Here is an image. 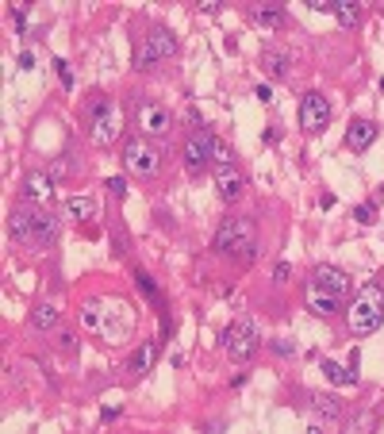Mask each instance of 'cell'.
<instances>
[{
    "label": "cell",
    "mask_w": 384,
    "mask_h": 434,
    "mask_svg": "<svg viewBox=\"0 0 384 434\" xmlns=\"http://www.w3.org/2000/svg\"><path fill=\"white\" fill-rule=\"evenodd\" d=\"M307 284L319 289V292H331V296H342V292L350 289V273H346V269H338V265H315Z\"/></svg>",
    "instance_id": "obj_11"
},
{
    "label": "cell",
    "mask_w": 384,
    "mask_h": 434,
    "mask_svg": "<svg viewBox=\"0 0 384 434\" xmlns=\"http://www.w3.org/2000/svg\"><path fill=\"white\" fill-rule=\"evenodd\" d=\"M173 54H177V39H173V31L161 27V23H154V27L143 35V43L135 46V70H150L154 62L173 58Z\"/></svg>",
    "instance_id": "obj_5"
},
{
    "label": "cell",
    "mask_w": 384,
    "mask_h": 434,
    "mask_svg": "<svg viewBox=\"0 0 384 434\" xmlns=\"http://www.w3.org/2000/svg\"><path fill=\"white\" fill-rule=\"evenodd\" d=\"M135 284H138V289H143L150 300H161V296H158V284H154L150 273H135Z\"/></svg>",
    "instance_id": "obj_28"
},
{
    "label": "cell",
    "mask_w": 384,
    "mask_h": 434,
    "mask_svg": "<svg viewBox=\"0 0 384 434\" xmlns=\"http://www.w3.org/2000/svg\"><path fill=\"white\" fill-rule=\"evenodd\" d=\"M261 65H265V73H269L273 81H281V77H289L292 54L281 51V46H265V51H261Z\"/></svg>",
    "instance_id": "obj_16"
},
{
    "label": "cell",
    "mask_w": 384,
    "mask_h": 434,
    "mask_svg": "<svg viewBox=\"0 0 384 434\" xmlns=\"http://www.w3.org/2000/svg\"><path fill=\"white\" fill-rule=\"evenodd\" d=\"M307 8H315V12H334V0H307Z\"/></svg>",
    "instance_id": "obj_35"
},
{
    "label": "cell",
    "mask_w": 384,
    "mask_h": 434,
    "mask_svg": "<svg viewBox=\"0 0 384 434\" xmlns=\"http://www.w3.org/2000/svg\"><path fill=\"white\" fill-rule=\"evenodd\" d=\"M12 23H15V31H23V27H27V12H23V4H20V8L12 4Z\"/></svg>",
    "instance_id": "obj_31"
},
{
    "label": "cell",
    "mask_w": 384,
    "mask_h": 434,
    "mask_svg": "<svg viewBox=\"0 0 384 434\" xmlns=\"http://www.w3.org/2000/svg\"><path fill=\"white\" fill-rule=\"evenodd\" d=\"M100 419H104V423H112V419H119V407H104V412H100Z\"/></svg>",
    "instance_id": "obj_37"
},
{
    "label": "cell",
    "mask_w": 384,
    "mask_h": 434,
    "mask_svg": "<svg viewBox=\"0 0 384 434\" xmlns=\"http://www.w3.org/2000/svg\"><path fill=\"white\" fill-rule=\"evenodd\" d=\"M254 96H258L261 104H273V88H269V85H258V88H254Z\"/></svg>",
    "instance_id": "obj_33"
},
{
    "label": "cell",
    "mask_w": 384,
    "mask_h": 434,
    "mask_svg": "<svg viewBox=\"0 0 384 434\" xmlns=\"http://www.w3.org/2000/svg\"><path fill=\"white\" fill-rule=\"evenodd\" d=\"M289 273H292V269H289V261H277V269H273V281H289Z\"/></svg>",
    "instance_id": "obj_34"
},
{
    "label": "cell",
    "mask_w": 384,
    "mask_h": 434,
    "mask_svg": "<svg viewBox=\"0 0 384 434\" xmlns=\"http://www.w3.org/2000/svg\"><path fill=\"white\" fill-rule=\"evenodd\" d=\"M254 23H261L265 31H277L284 23V12L277 4H261V8H254Z\"/></svg>",
    "instance_id": "obj_21"
},
{
    "label": "cell",
    "mask_w": 384,
    "mask_h": 434,
    "mask_svg": "<svg viewBox=\"0 0 384 434\" xmlns=\"http://www.w3.org/2000/svg\"><path fill=\"white\" fill-rule=\"evenodd\" d=\"M154 357H158V342H138V350L131 354V362H127V373H135V376H146L154 369Z\"/></svg>",
    "instance_id": "obj_17"
},
{
    "label": "cell",
    "mask_w": 384,
    "mask_h": 434,
    "mask_svg": "<svg viewBox=\"0 0 384 434\" xmlns=\"http://www.w3.org/2000/svg\"><path fill=\"white\" fill-rule=\"evenodd\" d=\"M20 192L27 204H39V208H46V204L54 200V177L46 173V169H27L20 181Z\"/></svg>",
    "instance_id": "obj_10"
},
{
    "label": "cell",
    "mask_w": 384,
    "mask_h": 434,
    "mask_svg": "<svg viewBox=\"0 0 384 434\" xmlns=\"http://www.w3.org/2000/svg\"><path fill=\"white\" fill-rule=\"evenodd\" d=\"M85 124H88V138L96 146H108L119 135V104L104 93H93L85 104Z\"/></svg>",
    "instance_id": "obj_3"
},
{
    "label": "cell",
    "mask_w": 384,
    "mask_h": 434,
    "mask_svg": "<svg viewBox=\"0 0 384 434\" xmlns=\"http://www.w3.org/2000/svg\"><path fill=\"white\" fill-rule=\"evenodd\" d=\"M326 119H331V104H326L323 93H304V100H300V127L307 131V135H315V131L326 127Z\"/></svg>",
    "instance_id": "obj_9"
},
{
    "label": "cell",
    "mask_w": 384,
    "mask_h": 434,
    "mask_svg": "<svg viewBox=\"0 0 384 434\" xmlns=\"http://www.w3.org/2000/svg\"><path fill=\"white\" fill-rule=\"evenodd\" d=\"M31 327H35V331H54V327H58V308L54 304H35L31 308Z\"/></svg>",
    "instance_id": "obj_20"
},
{
    "label": "cell",
    "mask_w": 384,
    "mask_h": 434,
    "mask_svg": "<svg viewBox=\"0 0 384 434\" xmlns=\"http://www.w3.org/2000/svg\"><path fill=\"white\" fill-rule=\"evenodd\" d=\"M211 146H216V135H211L208 127L189 131V138H185V146H181V158H185L189 173H204V169L211 166Z\"/></svg>",
    "instance_id": "obj_8"
},
{
    "label": "cell",
    "mask_w": 384,
    "mask_h": 434,
    "mask_svg": "<svg viewBox=\"0 0 384 434\" xmlns=\"http://www.w3.org/2000/svg\"><path fill=\"white\" fill-rule=\"evenodd\" d=\"M216 188H219L223 200H239L242 188H246V177H242L234 166H216Z\"/></svg>",
    "instance_id": "obj_15"
},
{
    "label": "cell",
    "mask_w": 384,
    "mask_h": 434,
    "mask_svg": "<svg viewBox=\"0 0 384 434\" xmlns=\"http://www.w3.org/2000/svg\"><path fill=\"white\" fill-rule=\"evenodd\" d=\"M31 65H35V54L23 51V54H20V70H31Z\"/></svg>",
    "instance_id": "obj_36"
},
{
    "label": "cell",
    "mask_w": 384,
    "mask_h": 434,
    "mask_svg": "<svg viewBox=\"0 0 384 434\" xmlns=\"http://www.w3.org/2000/svg\"><path fill=\"white\" fill-rule=\"evenodd\" d=\"M323 373H326V376H331V381H334V384H357V369H354V365H350V369H346V365H334V362H323Z\"/></svg>",
    "instance_id": "obj_24"
},
{
    "label": "cell",
    "mask_w": 384,
    "mask_h": 434,
    "mask_svg": "<svg viewBox=\"0 0 384 434\" xmlns=\"http://www.w3.org/2000/svg\"><path fill=\"white\" fill-rule=\"evenodd\" d=\"M54 70H58V81H62V88H69V93H73V85H77V81H73V70H69V62H65V58H54Z\"/></svg>",
    "instance_id": "obj_27"
},
{
    "label": "cell",
    "mask_w": 384,
    "mask_h": 434,
    "mask_svg": "<svg viewBox=\"0 0 384 434\" xmlns=\"http://www.w3.org/2000/svg\"><path fill=\"white\" fill-rule=\"evenodd\" d=\"M334 20H338L342 27H354V23L362 20V8H357L354 0H334Z\"/></svg>",
    "instance_id": "obj_23"
},
{
    "label": "cell",
    "mask_w": 384,
    "mask_h": 434,
    "mask_svg": "<svg viewBox=\"0 0 384 434\" xmlns=\"http://www.w3.org/2000/svg\"><path fill=\"white\" fill-rule=\"evenodd\" d=\"M307 311H312V315H319V319L334 315V311H338V296L319 292V289H312V284H307Z\"/></svg>",
    "instance_id": "obj_19"
},
{
    "label": "cell",
    "mask_w": 384,
    "mask_h": 434,
    "mask_svg": "<svg viewBox=\"0 0 384 434\" xmlns=\"http://www.w3.org/2000/svg\"><path fill=\"white\" fill-rule=\"evenodd\" d=\"M269 350H273L277 357H289V354H292V350H296V346H292L289 338H273V342H269Z\"/></svg>",
    "instance_id": "obj_30"
},
{
    "label": "cell",
    "mask_w": 384,
    "mask_h": 434,
    "mask_svg": "<svg viewBox=\"0 0 384 434\" xmlns=\"http://www.w3.org/2000/svg\"><path fill=\"white\" fill-rule=\"evenodd\" d=\"M307 400H312V407H315V412H323L326 419H338V415H342V400H334V396H323V392H307Z\"/></svg>",
    "instance_id": "obj_22"
},
{
    "label": "cell",
    "mask_w": 384,
    "mask_h": 434,
    "mask_svg": "<svg viewBox=\"0 0 384 434\" xmlns=\"http://www.w3.org/2000/svg\"><path fill=\"white\" fill-rule=\"evenodd\" d=\"M58 216L51 208H35V227H31V250H46L58 239Z\"/></svg>",
    "instance_id": "obj_12"
},
{
    "label": "cell",
    "mask_w": 384,
    "mask_h": 434,
    "mask_svg": "<svg viewBox=\"0 0 384 434\" xmlns=\"http://www.w3.org/2000/svg\"><path fill=\"white\" fill-rule=\"evenodd\" d=\"M377 135H380V127L373 124V119H354V124L346 127V146L354 154H362V150H369V146L377 143Z\"/></svg>",
    "instance_id": "obj_14"
},
{
    "label": "cell",
    "mask_w": 384,
    "mask_h": 434,
    "mask_svg": "<svg viewBox=\"0 0 384 434\" xmlns=\"http://www.w3.org/2000/svg\"><path fill=\"white\" fill-rule=\"evenodd\" d=\"M131 124H135V131L143 138H166L169 131H173V112L161 100H154V96H135V104H131Z\"/></svg>",
    "instance_id": "obj_4"
},
{
    "label": "cell",
    "mask_w": 384,
    "mask_h": 434,
    "mask_svg": "<svg viewBox=\"0 0 384 434\" xmlns=\"http://www.w3.org/2000/svg\"><path fill=\"white\" fill-rule=\"evenodd\" d=\"M211 246H216V254H239L242 261H254V254H258V227H254V219H250V216L223 219Z\"/></svg>",
    "instance_id": "obj_2"
},
{
    "label": "cell",
    "mask_w": 384,
    "mask_h": 434,
    "mask_svg": "<svg viewBox=\"0 0 384 434\" xmlns=\"http://www.w3.org/2000/svg\"><path fill=\"white\" fill-rule=\"evenodd\" d=\"M223 346H227V354H231L234 362H246V357L258 354L261 334H258V327L250 323V319H234V323L223 331Z\"/></svg>",
    "instance_id": "obj_7"
},
{
    "label": "cell",
    "mask_w": 384,
    "mask_h": 434,
    "mask_svg": "<svg viewBox=\"0 0 384 434\" xmlns=\"http://www.w3.org/2000/svg\"><path fill=\"white\" fill-rule=\"evenodd\" d=\"M354 219H357V223H365V227L377 223V204H373V200L357 204V208H354Z\"/></svg>",
    "instance_id": "obj_26"
},
{
    "label": "cell",
    "mask_w": 384,
    "mask_h": 434,
    "mask_svg": "<svg viewBox=\"0 0 384 434\" xmlns=\"http://www.w3.org/2000/svg\"><path fill=\"white\" fill-rule=\"evenodd\" d=\"M211 166H234V150L223 138H216V146H211Z\"/></svg>",
    "instance_id": "obj_25"
},
{
    "label": "cell",
    "mask_w": 384,
    "mask_h": 434,
    "mask_svg": "<svg viewBox=\"0 0 384 434\" xmlns=\"http://www.w3.org/2000/svg\"><path fill=\"white\" fill-rule=\"evenodd\" d=\"M65 216L73 223H88V219H96V200L93 196H69L65 200Z\"/></svg>",
    "instance_id": "obj_18"
},
{
    "label": "cell",
    "mask_w": 384,
    "mask_h": 434,
    "mask_svg": "<svg viewBox=\"0 0 384 434\" xmlns=\"http://www.w3.org/2000/svg\"><path fill=\"white\" fill-rule=\"evenodd\" d=\"M124 166H127V173H135V177H154L161 169V154L150 138L135 135L124 143Z\"/></svg>",
    "instance_id": "obj_6"
},
{
    "label": "cell",
    "mask_w": 384,
    "mask_h": 434,
    "mask_svg": "<svg viewBox=\"0 0 384 434\" xmlns=\"http://www.w3.org/2000/svg\"><path fill=\"white\" fill-rule=\"evenodd\" d=\"M108 192L116 200H127V177H108Z\"/></svg>",
    "instance_id": "obj_29"
},
{
    "label": "cell",
    "mask_w": 384,
    "mask_h": 434,
    "mask_svg": "<svg viewBox=\"0 0 384 434\" xmlns=\"http://www.w3.org/2000/svg\"><path fill=\"white\" fill-rule=\"evenodd\" d=\"M185 124H189L192 131H200V127H204V119H200V112H196V108H189V112H185Z\"/></svg>",
    "instance_id": "obj_32"
},
{
    "label": "cell",
    "mask_w": 384,
    "mask_h": 434,
    "mask_svg": "<svg viewBox=\"0 0 384 434\" xmlns=\"http://www.w3.org/2000/svg\"><path fill=\"white\" fill-rule=\"evenodd\" d=\"M346 323L354 338H369L384 323V277H373V281L362 284V292L354 296V304L346 311Z\"/></svg>",
    "instance_id": "obj_1"
},
{
    "label": "cell",
    "mask_w": 384,
    "mask_h": 434,
    "mask_svg": "<svg viewBox=\"0 0 384 434\" xmlns=\"http://www.w3.org/2000/svg\"><path fill=\"white\" fill-rule=\"evenodd\" d=\"M31 227H35V208H27V200L15 204V208L8 211V231H12V239L31 246Z\"/></svg>",
    "instance_id": "obj_13"
}]
</instances>
